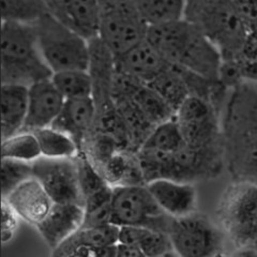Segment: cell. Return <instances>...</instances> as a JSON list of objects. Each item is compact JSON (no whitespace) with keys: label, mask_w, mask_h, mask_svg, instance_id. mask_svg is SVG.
Instances as JSON below:
<instances>
[{"label":"cell","mask_w":257,"mask_h":257,"mask_svg":"<svg viewBox=\"0 0 257 257\" xmlns=\"http://www.w3.org/2000/svg\"><path fill=\"white\" fill-rule=\"evenodd\" d=\"M2 22L35 24L47 13L45 0H0Z\"/></svg>","instance_id":"83f0119b"},{"label":"cell","mask_w":257,"mask_h":257,"mask_svg":"<svg viewBox=\"0 0 257 257\" xmlns=\"http://www.w3.org/2000/svg\"><path fill=\"white\" fill-rule=\"evenodd\" d=\"M100 39L115 56L146 39L148 24L133 0H98Z\"/></svg>","instance_id":"9c48e42d"},{"label":"cell","mask_w":257,"mask_h":257,"mask_svg":"<svg viewBox=\"0 0 257 257\" xmlns=\"http://www.w3.org/2000/svg\"><path fill=\"white\" fill-rule=\"evenodd\" d=\"M225 167L234 180L257 184V84L229 90L222 112Z\"/></svg>","instance_id":"6da1fadb"},{"label":"cell","mask_w":257,"mask_h":257,"mask_svg":"<svg viewBox=\"0 0 257 257\" xmlns=\"http://www.w3.org/2000/svg\"><path fill=\"white\" fill-rule=\"evenodd\" d=\"M85 209L80 204H56L37 225V230L52 251L83 226Z\"/></svg>","instance_id":"d6986e66"},{"label":"cell","mask_w":257,"mask_h":257,"mask_svg":"<svg viewBox=\"0 0 257 257\" xmlns=\"http://www.w3.org/2000/svg\"><path fill=\"white\" fill-rule=\"evenodd\" d=\"M95 110L114 105L112 87L116 74V56L100 38L89 42V63Z\"/></svg>","instance_id":"9a60e30c"},{"label":"cell","mask_w":257,"mask_h":257,"mask_svg":"<svg viewBox=\"0 0 257 257\" xmlns=\"http://www.w3.org/2000/svg\"><path fill=\"white\" fill-rule=\"evenodd\" d=\"M247 30V35L257 30V0H232Z\"/></svg>","instance_id":"836d02e7"},{"label":"cell","mask_w":257,"mask_h":257,"mask_svg":"<svg viewBox=\"0 0 257 257\" xmlns=\"http://www.w3.org/2000/svg\"><path fill=\"white\" fill-rule=\"evenodd\" d=\"M147 85L163 98L175 112L190 96L189 87L180 70L172 64Z\"/></svg>","instance_id":"cb8c5ba5"},{"label":"cell","mask_w":257,"mask_h":257,"mask_svg":"<svg viewBox=\"0 0 257 257\" xmlns=\"http://www.w3.org/2000/svg\"><path fill=\"white\" fill-rule=\"evenodd\" d=\"M95 114V105L91 96L66 100L62 110L52 126L71 136L82 152L88 135L93 128Z\"/></svg>","instance_id":"44dd1931"},{"label":"cell","mask_w":257,"mask_h":257,"mask_svg":"<svg viewBox=\"0 0 257 257\" xmlns=\"http://www.w3.org/2000/svg\"><path fill=\"white\" fill-rule=\"evenodd\" d=\"M125 240L128 244L139 247L144 256H176L170 236L164 231L141 226H128L125 231Z\"/></svg>","instance_id":"603a6c76"},{"label":"cell","mask_w":257,"mask_h":257,"mask_svg":"<svg viewBox=\"0 0 257 257\" xmlns=\"http://www.w3.org/2000/svg\"><path fill=\"white\" fill-rule=\"evenodd\" d=\"M256 255H257V248H256Z\"/></svg>","instance_id":"8d00e7d4"},{"label":"cell","mask_w":257,"mask_h":257,"mask_svg":"<svg viewBox=\"0 0 257 257\" xmlns=\"http://www.w3.org/2000/svg\"><path fill=\"white\" fill-rule=\"evenodd\" d=\"M64 102L66 99L53 83L52 77L29 86L28 112L23 131L35 132L52 126L62 110Z\"/></svg>","instance_id":"2e32d148"},{"label":"cell","mask_w":257,"mask_h":257,"mask_svg":"<svg viewBox=\"0 0 257 257\" xmlns=\"http://www.w3.org/2000/svg\"><path fill=\"white\" fill-rule=\"evenodd\" d=\"M38 140L42 157L61 159L74 158L79 154V148L75 141L53 126L40 128L32 132Z\"/></svg>","instance_id":"d4e9b609"},{"label":"cell","mask_w":257,"mask_h":257,"mask_svg":"<svg viewBox=\"0 0 257 257\" xmlns=\"http://www.w3.org/2000/svg\"><path fill=\"white\" fill-rule=\"evenodd\" d=\"M183 19L218 48L222 60L234 58L248 38L232 0H186Z\"/></svg>","instance_id":"277c9868"},{"label":"cell","mask_w":257,"mask_h":257,"mask_svg":"<svg viewBox=\"0 0 257 257\" xmlns=\"http://www.w3.org/2000/svg\"><path fill=\"white\" fill-rule=\"evenodd\" d=\"M22 220L15 213L13 209L6 200L2 202V242L3 244L9 243L15 237L19 229V224Z\"/></svg>","instance_id":"d6a6232c"},{"label":"cell","mask_w":257,"mask_h":257,"mask_svg":"<svg viewBox=\"0 0 257 257\" xmlns=\"http://www.w3.org/2000/svg\"><path fill=\"white\" fill-rule=\"evenodd\" d=\"M28 112V87L2 84V140L24 130Z\"/></svg>","instance_id":"7402d4cb"},{"label":"cell","mask_w":257,"mask_h":257,"mask_svg":"<svg viewBox=\"0 0 257 257\" xmlns=\"http://www.w3.org/2000/svg\"><path fill=\"white\" fill-rule=\"evenodd\" d=\"M45 2L48 14L88 42L100 37V8L98 0Z\"/></svg>","instance_id":"4fadbf2b"},{"label":"cell","mask_w":257,"mask_h":257,"mask_svg":"<svg viewBox=\"0 0 257 257\" xmlns=\"http://www.w3.org/2000/svg\"><path fill=\"white\" fill-rule=\"evenodd\" d=\"M151 195L171 218H180L197 211V192L194 183L160 178L146 183Z\"/></svg>","instance_id":"ac0fdd59"},{"label":"cell","mask_w":257,"mask_h":257,"mask_svg":"<svg viewBox=\"0 0 257 257\" xmlns=\"http://www.w3.org/2000/svg\"><path fill=\"white\" fill-rule=\"evenodd\" d=\"M116 256H134V257H141L144 256L142 251L139 247L123 244V243H116Z\"/></svg>","instance_id":"e575fe53"},{"label":"cell","mask_w":257,"mask_h":257,"mask_svg":"<svg viewBox=\"0 0 257 257\" xmlns=\"http://www.w3.org/2000/svg\"><path fill=\"white\" fill-rule=\"evenodd\" d=\"M119 226L116 224L82 226L52 251L54 256H115Z\"/></svg>","instance_id":"5bb4252c"},{"label":"cell","mask_w":257,"mask_h":257,"mask_svg":"<svg viewBox=\"0 0 257 257\" xmlns=\"http://www.w3.org/2000/svg\"><path fill=\"white\" fill-rule=\"evenodd\" d=\"M42 157L38 140L32 132L23 131L2 140V158L34 163Z\"/></svg>","instance_id":"f546056e"},{"label":"cell","mask_w":257,"mask_h":257,"mask_svg":"<svg viewBox=\"0 0 257 257\" xmlns=\"http://www.w3.org/2000/svg\"><path fill=\"white\" fill-rule=\"evenodd\" d=\"M216 219L236 248L245 247L257 226V184L234 180L220 197Z\"/></svg>","instance_id":"52a82bcc"},{"label":"cell","mask_w":257,"mask_h":257,"mask_svg":"<svg viewBox=\"0 0 257 257\" xmlns=\"http://www.w3.org/2000/svg\"><path fill=\"white\" fill-rule=\"evenodd\" d=\"M186 145L175 119L156 125L140 149L172 154ZM139 151V150H138Z\"/></svg>","instance_id":"f1b7e54d"},{"label":"cell","mask_w":257,"mask_h":257,"mask_svg":"<svg viewBox=\"0 0 257 257\" xmlns=\"http://www.w3.org/2000/svg\"><path fill=\"white\" fill-rule=\"evenodd\" d=\"M3 199L22 221L34 227L45 218L54 205L51 196L35 177L22 183Z\"/></svg>","instance_id":"ffe728a7"},{"label":"cell","mask_w":257,"mask_h":257,"mask_svg":"<svg viewBox=\"0 0 257 257\" xmlns=\"http://www.w3.org/2000/svg\"><path fill=\"white\" fill-rule=\"evenodd\" d=\"M171 63L147 39L116 56V68L143 84H149Z\"/></svg>","instance_id":"e0dca14e"},{"label":"cell","mask_w":257,"mask_h":257,"mask_svg":"<svg viewBox=\"0 0 257 257\" xmlns=\"http://www.w3.org/2000/svg\"><path fill=\"white\" fill-rule=\"evenodd\" d=\"M146 39L172 66L219 82V50L184 19L149 26Z\"/></svg>","instance_id":"7a4b0ae2"},{"label":"cell","mask_w":257,"mask_h":257,"mask_svg":"<svg viewBox=\"0 0 257 257\" xmlns=\"http://www.w3.org/2000/svg\"><path fill=\"white\" fill-rule=\"evenodd\" d=\"M52 80L66 100L90 98L92 95V82L88 70L56 72Z\"/></svg>","instance_id":"4316f807"},{"label":"cell","mask_w":257,"mask_h":257,"mask_svg":"<svg viewBox=\"0 0 257 257\" xmlns=\"http://www.w3.org/2000/svg\"><path fill=\"white\" fill-rule=\"evenodd\" d=\"M172 219L159 207L146 184L112 187V224L141 226L168 234Z\"/></svg>","instance_id":"30bf717a"},{"label":"cell","mask_w":257,"mask_h":257,"mask_svg":"<svg viewBox=\"0 0 257 257\" xmlns=\"http://www.w3.org/2000/svg\"><path fill=\"white\" fill-rule=\"evenodd\" d=\"M2 196L6 197L10 193L34 177L32 163L24 161L2 158Z\"/></svg>","instance_id":"4dcf8cb0"},{"label":"cell","mask_w":257,"mask_h":257,"mask_svg":"<svg viewBox=\"0 0 257 257\" xmlns=\"http://www.w3.org/2000/svg\"><path fill=\"white\" fill-rule=\"evenodd\" d=\"M235 64L241 82L257 84V41L248 37L234 58L228 59Z\"/></svg>","instance_id":"1f68e13d"},{"label":"cell","mask_w":257,"mask_h":257,"mask_svg":"<svg viewBox=\"0 0 257 257\" xmlns=\"http://www.w3.org/2000/svg\"><path fill=\"white\" fill-rule=\"evenodd\" d=\"M32 167L34 177L42 184L54 203H73L84 206L75 157L61 159L40 157L32 163Z\"/></svg>","instance_id":"7c38bea8"},{"label":"cell","mask_w":257,"mask_h":257,"mask_svg":"<svg viewBox=\"0 0 257 257\" xmlns=\"http://www.w3.org/2000/svg\"><path fill=\"white\" fill-rule=\"evenodd\" d=\"M40 53L53 73L88 70L89 42L63 26L48 13L35 24Z\"/></svg>","instance_id":"8992f818"},{"label":"cell","mask_w":257,"mask_h":257,"mask_svg":"<svg viewBox=\"0 0 257 257\" xmlns=\"http://www.w3.org/2000/svg\"><path fill=\"white\" fill-rule=\"evenodd\" d=\"M184 143L196 148L223 146L222 112L211 102L190 95L175 112Z\"/></svg>","instance_id":"8fae6325"},{"label":"cell","mask_w":257,"mask_h":257,"mask_svg":"<svg viewBox=\"0 0 257 257\" xmlns=\"http://www.w3.org/2000/svg\"><path fill=\"white\" fill-rule=\"evenodd\" d=\"M52 76L40 53L35 26L2 22V84L29 87Z\"/></svg>","instance_id":"5b68a950"},{"label":"cell","mask_w":257,"mask_h":257,"mask_svg":"<svg viewBox=\"0 0 257 257\" xmlns=\"http://www.w3.org/2000/svg\"><path fill=\"white\" fill-rule=\"evenodd\" d=\"M148 26L183 19L186 0H133Z\"/></svg>","instance_id":"484cf974"},{"label":"cell","mask_w":257,"mask_h":257,"mask_svg":"<svg viewBox=\"0 0 257 257\" xmlns=\"http://www.w3.org/2000/svg\"><path fill=\"white\" fill-rule=\"evenodd\" d=\"M168 236L176 256L181 257L222 255L226 239L219 224L197 211L172 219Z\"/></svg>","instance_id":"ba28073f"},{"label":"cell","mask_w":257,"mask_h":257,"mask_svg":"<svg viewBox=\"0 0 257 257\" xmlns=\"http://www.w3.org/2000/svg\"><path fill=\"white\" fill-rule=\"evenodd\" d=\"M257 248V226L255 227V229L253 230L252 235L250 240H248V243L245 247L243 248H236V255H254L255 254V250Z\"/></svg>","instance_id":"d590c367"},{"label":"cell","mask_w":257,"mask_h":257,"mask_svg":"<svg viewBox=\"0 0 257 257\" xmlns=\"http://www.w3.org/2000/svg\"><path fill=\"white\" fill-rule=\"evenodd\" d=\"M138 157L146 183L160 178L194 183L218 177L225 167L224 148H196L183 145L172 154L139 149Z\"/></svg>","instance_id":"3957f363"}]
</instances>
